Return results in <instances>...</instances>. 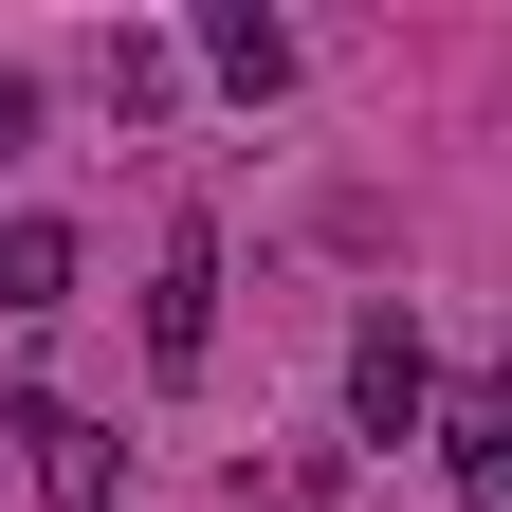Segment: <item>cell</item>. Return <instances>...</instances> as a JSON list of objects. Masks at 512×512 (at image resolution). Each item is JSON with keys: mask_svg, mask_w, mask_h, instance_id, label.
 <instances>
[{"mask_svg": "<svg viewBox=\"0 0 512 512\" xmlns=\"http://www.w3.org/2000/svg\"><path fill=\"white\" fill-rule=\"evenodd\" d=\"M147 366H165V384L220 366V238H202V220H165V256H147Z\"/></svg>", "mask_w": 512, "mask_h": 512, "instance_id": "cell-1", "label": "cell"}, {"mask_svg": "<svg viewBox=\"0 0 512 512\" xmlns=\"http://www.w3.org/2000/svg\"><path fill=\"white\" fill-rule=\"evenodd\" d=\"M348 421H366V439H421V421H439V348H421V311H366V330H348Z\"/></svg>", "mask_w": 512, "mask_h": 512, "instance_id": "cell-2", "label": "cell"}, {"mask_svg": "<svg viewBox=\"0 0 512 512\" xmlns=\"http://www.w3.org/2000/svg\"><path fill=\"white\" fill-rule=\"evenodd\" d=\"M0 421L37 439V494H55V512H110V494H128V458H110L74 403H55V384H0Z\"/></svg>", "mask_w": 512, "mask_h": 512, "instance_id": "cell-3", "label": "cell"}, {"mask_svg": "<svg viewBox=\"0 0 512 512\" xmlns=\"http://www.w3.org/2000/svg\"><path fill=\"white\" fill-rule=\"evenodd\" d=\"M202 74L275 110V92H293V19H256V0H220V19H202Z\"/></svg>", "mask_w": 512, "mask_h": 512, "instance_id": "cell-4", "label": "cell"}, {"mask_svg": "<svg viewBox=\"0 0 512 512\" xmlns=\"http://www.w3.org/2000/svg\"><path fill=\"white\" fill-rule=\"evenodd\" d=\"M0 311H74V220H0Z\"/></svg>", "mask_w": 512, "mask_h": 512, "instance_id": "cell-5", "label": "cell"}, {"mask_svg": "<svg viewBox=\"0 0 512 512\" xmlns=\"http://www.w3.org/2000/svg\"><path fill=\"white\" fill-rule=\"evenodd\" d=\"M458 512H512V366L458 403Z\"/></svg>", "mask_w": 512, "mask_h": 512, "instance_id": "cell-6", "label": "cell"}]
</instances>
